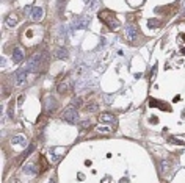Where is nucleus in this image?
<instances>
[{"instance_id":"obj_22","label":"nucleus","mask_w":185,"mask_h":183,"mask_svg":"<svg viewBox=\"0 0 185 183\" xmlns=\"http://www.w3.org/2000/svg\"><path fill=\"white\" fill-rule=\"evenodd\" d=\"M169 142H171V144H177V146H184V141H180V139H177V138H174V136H169Z\"/></svg>"},{"instance_id":"obj_8","label":"nucleus","mask_w":185,"mask_h":183,"mask_svg":"<svg viewBox=\"0 0 185 183\" xmlns=\"http://www.w3.org/2000/svg\"><path fill=\"white\" fill-rule=\"evenodd\" d=\"M57 100L53 97H47V102H46V114H52L53 111L57 110Z\"/></svg>"},{"instance_id":"obj_11","label":"nucleus","mask_w":185,"mask_h":183,"mask_svg":"<svg viewBox=\"0 0 185 183\" xmlns=\"http://www.w3.org/2000/svg\"><path fill=\"white\" fill-rule=\"evenodd\" d=\"M99 120H101V122H111V124H115V122H116V118H115L111 113H102V114L99 116Z\"/></svg>"},{"instance_id":"obj_18","label":"nucleus","mask_w":185,"mask_h":183,"mask_svg":"<svg viewBox=\"0 0 185 183\" xmlns=\"http://www.w3.org/2000/svg\"><path fill=\"white\" fill-rule=\"evenodd\" d=\"M99 5H101V0H90V3H88V10H90V11L97 10Z\"/></svg>"},{"instance_id":"obj_28","label":"nucleus","mask_w":185,"mask_h":183,"mask_svg":"<svg viewBox=\"0 0 185 183\" xmlns=\"http://www.w3.org/2000/svg\"><path fill=\"white\" fill-rule=\"evenodd\" d=\"M180 53H182V55H185V47H182V49H180Z\"/></svg>"},{"instance_id":"obj_13","label":"nucleus","mask_w":185,"mask_h":183,"mask_svg":"<svg viewBox=\"0 0 185 183\" xmlns=\"http://www.w3.org/2000/svg\"><path fill=\"white\" fill-rule=\"evenodd\" d=\"M24 172L27 175H36L38 174V169L35 167V164H25L24 166Z\"/></svg>"},{"instance_id":"obj_7","label":"nucleus","mask_w":185,"mask_h":183,"mask_svg":"<svg viewBox=\"0 0 185 183\" xmlns=\"http://www.w3.org/2000/svg\"><path fill=\"white\" fill-rule=\"evenodd\" d=\"M27 72H28V69H27V67L21 69V71H17V74H16V85H17V86H22V85L25 83V80H27Z\"/></svg>"},{"instance_id":"obj_9","label":"nucleus","mask_w":185,"mask_h":183,"mask_svg":"<svg viewBox=\"0 0 185 183\" xmlns=\"http://www.w3.org/2000/svg\"><path fill=\"white\" fill-rule=\"evenodd\" d=\"M149 105H151V107H157V108H160V110L171 111V107H168V103H166V102H162V100L151 99V100H149Z\"/></svg>"},{"instance_id":"obj_6","label":"nucleus","mask_w":185,"mask_h":183,"mask_svg":"<svg viewBox=\"0 0 185 183\" xmlns=\"http://www.w3.org/2000/svg\"><path fill=\"white\" fill-rule=\"evenodd\" d=\"M42 16H44V10L41 8V6H33L32 13H30V19H32L33 22H39Z\"/></svg>"},{"instance_id":"obj_1","label":"nucleus","mask_w":185,"mask_h":183,"mask_svg":"<svg viewBox=\"0 0 185 183\" xmlns=\"http://www.w3.org/2000/svg\"><path fill=\"white\" fill-rule=\"evenodd\" d=\"M49 61V53L47 52H42V53H35V55L28 60L27 63V69L28 72H39L41 69H44L47 66Z\"/></svg>"},{"instance_id":"obj_10","label":"nucleus","mask_w":185,"mask_h":183,"mask_svg":"<svg viewBox=\"0 0 185 183\" xmlns=\"http://www.w3.org/2000/svg\"><path fill=\"white\" fill-rule=\"evenodd\" d=\"M22 60H24V50H22L21 47H16V49H14V52H13V63L19 64Z\"/></svg>"},{"instance_id":"obj_27","label":"nucleus","mask_w":185,"mask_h":183,"mask_svg":"<svg viewBox=\"0 0 185 183\" xmlns=\"http://www.w3.org/2000/svg\"><path fill=\"white\" fill-rule=\"evenodd\" d=\"M80 103H82V99H75V100H74V103H72V108H79V107H80Z\"/></svg>"},{"instance_id":"obj_23","label":"nucleus","mask_w":185,"mask_h":183,"mask_svg":"<svg viewBox=\"0 0 185 183\" xmlns=\"http://www.w3.org/2000/svg\"><path fill=\"white\" fill-rule=\"evenodd\" d=\"M97 105H96V103H91V105H88V107H86V111L88 113H96V111H97Z\"/></svg>"},{"instance_id":"obj_14","label":"nucleus","mask_w":185,"mask_h":183,"mask_svg":"<svg viewBox=\"0 0 185 183\" xmlns=\"http://www.w3.org/2000/svg\"><path fill=\"white\" fill-rule=\"evenodd\" d=\"M57 89H58V92L60 94H64V92H68L69 91V83L66 80L64 81H61V83H58V86H57Z\"/></svg>"},{"instance_id":"obj_20","label":"nucleus","mask_w":185,"mask_h":183,"mask_svg":"<svg viewBox=\"0 0 185 183\" xmlns=\"http://www.w3.org/2000/svg\"><path fill=\"white\" fill-rule=\"evenodd\" d=\"M50 153H52V161L53 163H58L60 158H61V155H57V149H52Z\"/></svg>"},{"instance_id":"obj_15","label":"nucleus","mask_w":185,"mask_h":183,"mask_svg":"<svg viewBox=\"0 0 185 183\" xmlns=\"http://www.w3.org/2000/svg\"><path fill=\"white\" fill-rule=\"evenodd\" d=\"M17 21H19V19H17L16 14H10V16L6 17L5 22H6V25H8V27H14V25L17 24Z\"/></svg>"},{"instance_id":"obj_29","label":"nucleus","mask_w":185,"mask_h":183,"mask_svg":"<svg viewBox=\"0 0 185 183\" xmlns=\"http://www.w3.org/2000/svg\"><path fill=\"white\" fill-rule=\"evenodd\" d=\"M182 38H184V41H185V34H184V36H182Z\"/></svg>"},{"instance_id":"obj_21","label":"nucleus","mask_w":185,"mask_h":183,"mask_svg":"<svg viewBox=\"0 0 185 183\" xmlns=\"http://www.w3.org/2000/svg\"><path fill=\"white\" fill-rule=\"evenodd\" d=\"M148 25L151 27V28H157V27L160 25V21H157V19H149Z\"/></svg>"},{"instance_id":"obj_26","label":"nucleus","mask_w":185,"mask_h":183,"mask_svg":"<svg viewBox=\"0 0 185 183\" xmlns=\"http://www.w3.org/2000/svg\"><path fill=\"white\" fill-rule=\"evenodd\" d=\"M63 2H66V0H58V13L60 14H63Z\"/></svg>"},{"instance_id":"obj_3","label":"nucleus","mask_w":185,"mask_h":183,"mask_svg":"<svg viewBox=\"0 0 185 183\" xmlns=\"http://www.w3.org/2000/svg\"><path fill=\"white\" fill-rule=\"evenodd\" d=\"M61 119L68 124H77L79 122V113H77L75 108H68V110L61 114Z\"/></svg>"},{"instance_id":"obj_19","label":"nucleus","mask_w":185,"mask_h":183,"mask_svg":"<svg viewBox=\"0 0 185 183\" xmlns=\"http://www.w3.org/2000/svg\"><path fill=\"white\" fill-rule=\"evenodd\" d=\"M96 130H97L99 133H105V135L111 131V130H110V127H107V125H99L97 128H96Z\"/></svg>"},{"instance_id":"obj_24","label":"nucleus","mask_w":185,"mask_h":183,"mask_svg":"<svg viewBox=\"0 0 185 183\" xmlns=\"http://www.w3.org/2000/svg\"><path fill=\"white\" fill-rule=\"evenodd\" d=\"M33 150H35V144L32 142V144H30V146H28V149L25 150V153H24V158H27V157H30V153H32Z\"/></svg>"},{"instance_id":"obj_25","label":"nucleus","mask_w":185,"mask_h":183,"mask_svg":"<svg viewBox=\"0 0 185 183\" xmlns=\"http://www.w3.org/2000/svg\"><path fill=\"white\" fill-rule=\"evenodd\" d=\"M80 125H82V128H88L91 125V120L90 119H85V120H82V122H80Z\"/></svg>"},{"instance_id":"obj_2","label":"nucleus","mask_w":185,"mask_h":183,"mask_svg":"<svg viewBox=\"0 0 185 183\" xmlns=\"http://www.w3.org/2000/svg\"><path fill=\"white\" fill-rule=\"evenodd\" d=\"M99 19H101V22H104L110 30H115V28L119 27V21L116 19V14H115L113 11H110V10L101 11V13H99Z\"/></svg>"},{"instance_id":"obj_12","label":"nucleus","mask_w":185,"mask_h":183,"mask_svg":"<svg viewBox=\"0 0 185 183\" xmlns=\"http://www.w3.org/2000/svg\"><path fill=\"white\" fill-rule=\"evenodd\" d=\"M11 142H13V144H17V146H25V144H27V139H25L22 135H19V136H13V138H11Z\"/></svg>"},{"instance_id":"obj_5","label":"nucleus","mask_w":185,"mask_h":183,"mask_svg":"<svg viewBox=\"0 0 185 183\" xmlns=\"http://www.w3.org/2000/svg\"><path fill=\"white\" fill-rule=\"evenodd\" d=\"M138 34H140V33H138L137 27H135V25H127V28H126V38L130 42H137Z\"/></svg>"},{"instance_id":"obj_17","label":"nucleus","mask_w":185,"mask_h":183,"mask_svg":"<svg viewBox=\"0 0 185 183\" xmlns=\"http://www.w3.org/2000/svg\"><path fill=\"white\" fill-rule=\"evenodd\" d=\"M169 166H171V163H169L168 160H162V161H160V169H162V172H168V171H169Z\"/></svg>"},{"instance_id":"obj_16","label":"nucleus","mask_w":185,"mask_h":183,"mask_svg":"<svg viewBox=\"0 0 185 183\" xmlns=\"http://www.w3.org/2000/svg\"><path fill=\"white\" fill-rule=\"evenodd\" d=\"M55 56H57V60H66L68 58V50L66 49H58L57 53H55Z\"/></svg>"},{"instance_id":"obj_4","label":"nucleus","mask_w":185,"mask_h":183,"mask_svg":"<svg viewBox=\"0 0 185 183\" xmlns=\"http://www.w3.org/2000/svg\"><path fill=\"white\" fill-rule=\"evenodd\" d=\"M91 19L88 16H82V17H77L74 22H72V30H85L88 28Z\"/></svg>"}]
</instances>
